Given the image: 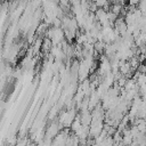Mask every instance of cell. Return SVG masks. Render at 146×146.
<instances>
[{
    "label": "cell",
    "mask_w": 146,
    "mask_h": 146,
    "mask_svg": "<svg viewBox=\"0 0 146 146\" xmlns=\"http://www.w3.org/2000/svg\"><path fill=\"white\" fill-rule=\"evenodd\" d=\"M128 2H129V5H130L131 7H135V6L139 5L140 0H128Z\"/></svg>",
    "instance_id": "6da1fadb"
},
{
    "label": "cell",
    "mask_w": 146,
    "mask_h": 146,
    "mask_svg": "<svg viewBox=\"0 0 146 146\" xmlns=\"http://www.w3.org/2000/svg\"><path fill=\"white\" fill-rule=\"evenodd\" d=\"M145 146H146V145H145Z\"/></svg>",
    "instance_id": "7a4b0ae2"
}]
</instances>
